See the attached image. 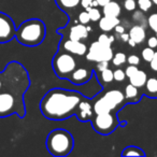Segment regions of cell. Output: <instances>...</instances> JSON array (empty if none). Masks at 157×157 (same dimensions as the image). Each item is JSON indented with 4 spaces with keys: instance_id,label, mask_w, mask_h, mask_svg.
I'll return each mask as SVG.
<instances>
[{
    "instance_id": "f35d334b",
    "label": "cell",
    "mask_w": 157,
    "mask_h": 157,
    "mask_svg": "<svg viewBox=\"0 0 157 157\" xmlns=\"http://www.w3.org/2000/svg\"><path fill=\"white\" fill-rule=\"evenodd\" d=\"M114 30H115L116 33H120V35H121V33H125V27L123 26V25H120V24H118V25H116V26H115V28H114Z\"/></svg>"
},
{
    "instance_id": "7a4b0ae2",
    "label": "cell",
    "mask_w": 157,
    "mask_h": 157,
    "mask_svg": "<svg viewBox=\"0 0 157 157\" xmlns=\"http://www.w3.org/2000/svg\"><path fill=\"white\" fill-rule=\"evenodd\" d=\"M46 35L45 24L41 20L31 18L18 26L15 33V39L22 45L38 46L44 41Z\"/></svg>"
},
{
    "instance_id": "ba28073f",
    "label": "cell",
    "mask_w": 157,
    "mask_h": 157,
    "mask_svg": "<svg viewBox=\"0 0 157 157\" xmlns=\"http://www.w3.org/2000/svg\"><path fill=\"white\" fill-rule=\"evenodd\" d=\"M112 58H113V51L111 46L102 45L98 41H95L90 44L87 54H86V59L90 61H95V63L103 60L110 61Z\"/></svg>"
},
{
    "instance_id": "5b68a950",
    "label": "cell",
    "mask_w": 157,
    "mask_h": 157,
    "mask_svg": "<svg viewBox=\"0 0 157 157\" xmlns=\"http://www.w3.org/2000/svg\"><path fill=\"white\" fill-rule=\"evenodd\" d=\"M125 100V95L118 90H108L94 105V112L96 114L110 113L115 110Z\"/></svg>"
},
{
    "instance_id": "d4e9b609",
    "label": "cell",
    "mask_w": 157,
    "mask_h": 157,
    "mask_svg": "<svg viewBox=\"0 0 157 157\" xmlns=\"http://www.w3.org/2000/svg\"><path fill=\"white\" fill-rule=\"evenodd\" d=\"M112 60H113V65L114 66H122L123 63H126L127 57H126V55H125V53L118 52V53H116V54L114 55V57L112 58Z\"/></svg>"
},
{
    "instance_id": "8d00e7d4",
    "label": "cell",
    "mask_w": 157,
    "mask_h": 157,
    "mask_svg": "<svg viewBox=\"0 0 157 157\" xmlns=\"http://www.w3.org/2000/svg\"><path fill=\"white\" fill-rule=\"evenodd\" d=\"M147 45L152 48H157V37H150L147 40Z\"/></svg>"
},
{
    "instance_id": "836d02e7",
    "label": "cell",
    "mask_w": 157,
    "mask_h": 157,
    "mask_svg": "<svg viewBox=\"0 0 157 157\" xmlns=\"http://www.w3.org/2000/svg\"><path fill=\"white\" fill-rule=\"evenodd\" d=\"M127 61H128L129 65L138 66L140 63V58L137 56V55H130V56L127 58Z\"/></svg>"
},
{
    "instance_id": "8992f818",
    "label": "cell",
    "mask_w": 157,
    "mask_h": 157,
    "mask_svg": "<svg viewBox=\"0 0 157 157\" xmlns=\"http://www.w3.org/2000/svg\"><path fill=\"white\" fill-rule=\"evenodd\" d=\"M76 68V60L70 53H58L53 59V69L58 78H68Z\"/></svg>"
},
{
    "instance_id": "ab89813d",
    "label": "cell",
    "mask_w": 157,
    "mask_h": 157,
    "mask_svg": "<svg viewBox=\"0 0 157 157\" xmlns=\"http://www.w3.org/2000/svg\"><path fill=\"white\" fill-rule=\"evenodd\" d=\"M129 39V33H121V40L124 42H127Z\"/></svg>"
},
{
    "instance_id": "f1b7e54d",
    "label": "cell",
    "mask_w": 157,
    "mask_h": 157,
    "mask_svg": "<svg viewBox=\"0 0 157 157\" xmlns=\"http://www.w3.org/2000/svg\"><path fill=\"white\" fill-rule=\"evenodd\" d=\"M147 25L154 33H157V13H153L148 16Z\"/></svg>"
},
{
    "instance_id": "d590c367",
    "label": "cell",
    "mask_w": 157,
    "mask_h": 157,
    "mask_svg": "<svg viewBox=\"0 0 157 157\" xmlns=\"http://www.w3.org/2000/svg\"><path fill=\"white\" fill-rule=\"evenodd\" d=\"M150 67L153 71H157V52H155L152 60L150 61Z\"/></svg>"
},
{
    "instance_id": "44dd1931",
    "label": "cell",
    "mask_w": 157,
    "mask_h": 157,
    "mask_svg": "<svg viewBox=\"0 0 157 157\" xmlns=\"http://www.w3.org/2000/svg\"><path fill=\"white\" fill-rule=\"evenodd\" d=\"M132 20L135 21L136 23H137L138 25H141V26L145 27L146 25H147V20L145 18V16H144L143 14V11H135L132 14Z\"/></svg>"
},
{
    "instance_id": "e575fe53",
    "label": "cell",
    "mask_w": 157,
    "mask_h": 157,
    "mask_svg": "<svg viewBox=\"0 0 157 157\" xmlns=\"http://www.w3.org/2000/svg\"><path fill=\"white\" fill-rule=\"evenodd\" d=\"M107 68H109V61L103 60V61H99V63H97V70H98V71L101 72L105 69H107Z\"/></svg>"
},
{
    "instance_id": "ac0fdd59",
    "label": "cell",
    "mask_w": 157,
    "mask_h": 157,
    "mask_svg": "<svg viewBox=\"0 0 157 157\" xmlns=\"http://www.w3.org/2000/svg\"><path fill=\"white\" fill-rule=\"evenodd\" d=\"M122 156H139L143 157L145 156V153L137 146H127L122 152Z\"/></svg>"
},
{
    "instance_id": "f6af8a7d",
    "label": "cell",
    "mask_w": 157,
    "mask_h": 157,
    "mask_svg": "<svg viewBox=\"0 0 157 157\" xmlns=\"http://www.w3.org/2000/svg\"><path fill=\"white\" fill-rule=\"evenodd\" d=\"M156 37H157V33H156Z\"/></svg>"
},
{
    "instance_id": "6da1fadb",
    "label": "cell",
    "mask_w": 157,
    "mask_h": 157,
    "mask_svg": "<svg viewBox=\"0 0 157 157\" xmlns=\"http://www.w3.org/2000/svg\"><path fill=\"white\" fill-rule=\"evenodd\" d=\"M85 97L74 90L53 88L48 90L40 101V110L44 117L61 121L75 115L78 103Z\"/></svg>"
},
{
    "instance_id": "8fae6325",
    "label": "cell",
    "mask_w": 157,
    "mask_h": 157,
    "mask_svg": "<svg viewBox=\"0 0 157 157\" xmlns=\"http://www.w3.org/2000/svg\"><path fill=\"white\" fill-rule=\"evenodd\" d=\"M69 81L76 85H81L85 82L90 81V71L86 68H75L71 74L69 75Z\"/></svg>"
},
{
    "instance_id": "83f0119b",
    "label": "cell",
    "mask_w": 157,
    "mask_h": 157,
    "mask_svg": "<svg viewBox=\"0 0 157 157\" xmlns=\"http://www.w3.org/2000/svg\"><path fill=\"white\" fill-rule=\"evenodd\" d=\"M142 58L144 59V60L146 61V63H150L151 60H152L153 56H154L155 52H154V48H150V46H147V48H143V51H142Z\"/></svg>"
},
{
    "instance_id": "4316f807",
    "label": "cell",
    "mask_w": 157,
    "mask_h": 157,
    "mask_svg": "<svg viewBox=\"0 0 157 157\" xmlns=\"http://www.w3.org/2000/svg\"><path fill=\"white\" fill-rule=\"evenodd\" d=\"M137 5L139 7V9L143 12H147L148 10L152 8L153 6V1L152 0H138Z\"/></svg>"
},
{
    "instance_id": "277c9868",
    "label": "cell",
    "mask_w": 157,
    "mask_h": 157,
    "mask_svg": "<svg viewBox=\"0 0 157 157\" xmlns=\"http://www.w3.org/2000/svg\"><path fill=\"white\" fill-rule=\"evenodd\" d=\"M12 114H17L20 117L25 116L24 95L15 93L0 94V117H7Z\"/></svg>"
},
{
    "instance_id": "603a6c76",
    "label": "cell",
    "mask_w": 157,
    "mask_h": 157,
    "mask_svg": "<svg viewBox=\"0 0 157 157\" xmlns=\"http://www.w3.org/2000/svg\"><path fill=\"white\" fill-rule=\"evenodd\" d=\"M85 10L90 14V22H99V20L101 18V12L96 7H88Z\"/></svg>"
},
{
    "instance_id": "5bb4252c",
    "label": "cell",
    "mask_w": 157,
    "mask_h": 157,
    "mask_svg": "<svg viewBox=\"0 0 157 157\" xmlns=\"http://www.w3.org/2000/svg\"><path fill=\"white\" fill-rule=\"evenodd\" d=\"M120 24V20L118 17H112V16H105L103 15V17H101L99 20V28L105 33H109L112 31L115 28L116 25Z\"/></svg>"
},
{
    "instance_id": "1f68e13d",
    "label": "cell",
    "mask_w": 157,
    "mask_h": 157,
    "mask_svg": "<svg viewBox=\"0 0 157 157\" xmlns=\"http://www.w3.org/2000/svg\"><path fill=\"white\" fill-rule=\"evenodd\" d=\"M124 8L126 11H135L136 8H137V1L136 0H125Z\"/></svg>"
},
{
    "instance_id": "60d3db41",
    "label": "cell",
    "mask_w": 157,
    "mask_h": 157,
    "mask_svg": "<svg viewBox=\"0 0 157 157\" xmlns=\"http://www.w3.org/2000/svg\"><path fill=\"white\" fill-rule=\"evenodd\" d=\"M97 2H98V5L100 6V7H103V6H105L107 3H109L111 0H96Z\"/></svg>"
},
{
    "instance_id": "9a60e30c",
    "label": "cell",
    "mask_w": 157,
    "mask_h": 157,
    "mask_svg": "<svg viewBox=\"0 0 157 157\" xmlns=\"http://www.w3.org/2000/svg\"><path fill=\"white\" fill-rule=\"evenodd\" d=\"M129 38L135 40L137 44H140L145 40L146 33H145V27L141 26V25H136L132 26L129 30Z\"/></svg>"
},
{
    "instance_id": "7402d4cb",
    "label": "cell",
    "mask_w": 157,
    "mask_h": 157,
    "mask_svg": "<svg viewBox=\"0 0 157 157\" xmlns=\"http://www.w3.org/2000/svg\"><path fill=\"white\" fill-rule=\"evenodd\" d=\"M138 96V87L129 83L125 87V98L126 99H133Z\"/></svg>"
},
{
    "instance_id": "2e32d148",
    "label": "cell",
    "mask_w": 157,
    "mask_h": 157,
    "mask_svg": "<svg viewBox=\"0 0 157 157\" xmlns=\"http://www.w3.org/2000/svg\"><path fill=\"white\" fill-rule=\"evenodd\" d=\"M103 15L112 16V17H118L121 15V6L116 1H110L105 6L102 7Z\"/></svg>"
},
{
    "instance_id": "52a82bcc",
    "label": "cell",
    "mask_w": 157,
    "mask_h": 157,
    "mask_svg": "<svg viewBox=\"0 0 157 157\" xmlns=\"http://www.w3.org/2000/svg\"><path fill=\"white\" fill-rule=\"evenodd\" d=\"M92 124L95 131H97L100 135L107 136L112 133L117 128L120 122H118L116 114H112L110 112V113L96 114V116L92 120Z\"/></svg>"
},
{
    "instance_id": "f546056e",
    "label": "cell",
    "mask_w": 157,
    "mask_h": 157,
    "mask_svg": "<svg viewBox=\"0 0 157 157\" xmlns=\"http://www.w3.org/2000/svg\"><path fill=\"white\" fill-rule=\"evenodd\" d=\"M113 78L115 81L117 82H123L126 78V73L124 70L122 69H116L115 71H113Z\"/></svg>"
},
{
    "instance_id": "ffe728a7",
    "label": "cell",
    "mask_w": 157,
    "mask_h": 157,
    "mask_svg": "<svg viewBox=\"0 0 157 157\" xmlns=\"http://www.w3.org/2000/svg\"><path fill=\"white\" fill-rule=\"evenodd\" d=\"M145 87L147 93L151 96H155L157 95V78H150L146 81Z\"/></svg>"
},
{
    "instance_id": "bcb514c9",
    "label": "cell",
    "mask_w": 157,
    "mask_h": 157,
    "mask_svg": "<svg viewBox=\"0 0 157 157\" xmlns=\"http://www.w3.org/2000/svg\"><path fill=\"white\" fill-rule=\"evenodd\" d=\"M152 1H153V0H152Z\"/></svg>"
},
{
    "instance_id": "4fadbf2b",
    "label": "cell",
    "mask_w": 157,
    "mask_h": 157,
    "mask_svg": "<svg viewBox=\"0 0 157 157\" xmlns=\"http://www.w3.org/2000/svg\"><path fill=\"white\" fill-rule=\"evenodd\" d=\"M88 33H90V31L87 30V26L80 23V24L74 25V26H72L71 28H70L69 39L81 41V40L87 39Z\"/></svg>"
},
{
    "instance_id": "d6986e66",
    "label": "cell",
    "mask_w": 157,
    "mask_h": 157,
    "mask_svg": "<svg viewBox=\"0 0 157 157\" xmlns=\"http://www.w3.org/2000/svg\"><path fill=\"white\" fill-rule=\"evenodd\" d=\"M57 5L63 10H71L81 5V0H56Z\"/></svg>"
},
{
    "instance_id": "30bf717a",
    "label": "cell",
    "mask_w": 157,
    "mask_h": 157,
    "mask_svg": "<svg viewBox=\"0 0 157 157\" xmlns=\"http://www.w3.org/2000/svg\"><path fill=\"white\" fill-rule=\"evenodd\" d=\"M63 48L66 52L72 55H78V56H83L87 52V45L83 42L78 41V40H66L63 43Z\"/></svg>"
},
{
    "instance_id": "cb8c5ba5",
    "label": "cell",
    "mask_w": 157,
    "mask_h": 157,
    "mask_svg": "<svg viewBox=\"0 0 157 157\" xmlns=\"http://www.w3.org/2000/svg\"><path fill=\"white\" fill-rule=\"evenodd\" d=\"M115 41V38L113 36H108L105 33H101L98 38V42L101 43L102 45H105V46H111V44Z\"/></svg>"
},
{
    "instance_id": "484cf974",
    "label": "cell",
    "mask_w": 157,
    "mask_h": 157,
    "mask_svg": "<svg viewBox=\"0 0 157 157\" xmlns=\"http://www.w3.org/2000/svg\"><path fill=\"white\" fill-rule=\"evenodd\" d=\"M100 76H101L102 82H105V83H111V82L114 80L113 71H112L111 69H109V68H107V69H105L103 71H101Z\"/></svg>"
},
{
    "instance_id": "b9f144b4",
    "label": "cell",
    "mask_w": 157,
    "mask_h": 157,
    "mask_svg": "<svg viewBox=\"0 0 157 157\" xmlns=\"http://www.w3.org/2000/svg\"><path fill=\"white\" fill-rule=\"evenodd\" d=\"M127 42H128V44L131 46V48H135V46L137 45V43H136V42H135V40H132V39H131V38H129L128 41H127Z\"/></svg>"
},
{
    "instance_id": "3957f363",
    "label": "cell",
    "mask_w": 157,
    "mask_h": 157,
    "mask_svg": "<svg viewBox=\"0 0 157 157\" xmlns=\"http://www.w3.org/2000/svg\"><path fill=\"white\" fill-rule=\"evenodd\" d=\"M45 144L51 155L56 157H65L73 150L74 140L69 131L58 128L48 133Z\"/></svg>"
},
{
    "instance_id": "4dcf8cb0",
    "label": "cell",
    "mask_w": 157,
    "mask_h": 157,
    "mask_svg": "<svg viewBox=\"0 0 157 157\" xmlns=\"http://www.w3.org/2000/svg\"><path fill=\"white\" fill-rule=\"evenodd\" d=\"M78 22L83 25H87L88 23L90 22V14H88L87 11H83L78 14Z\"/></svg>"
},
{
    "instance_id": "7bdbcfd3",
    "label": "cell",
    "mask_w": 157,
    "mask_h": 157,
    "mask_svg": "<svg viewBox=\"0 0 157 157\" xmlns=\"http://www.w3.org/2000/svg\"><path fill=\"white\" fill-rule=\"evenodd\" d=\"M1 84H2V72H0V88H1Z\"/></svg>"
},
{
    "instance_id": "74e56055",
    "label": "cell",
    "mask_w": 157,
    "mask_h": 157,
    "mask_svg": "<svg viewBox=\"0 0 157 157\" xmlns=\"http://www.w3.org/2000/svg\"><path fill=\"white\" fill-rule=\"evenodd\" d=\"M93 1H94V0H81V6L84 9H87L88 7H92Z\"/></svg>"
},
{
    "instance_id": "d6a6232c",
    "label": "cell",
    "mask_w": 157,
    "mask_h": 157,
    "mask_svg": "<svg viewBox=\"0 0 157 157\" xmlns=\"http://www.w3.org/2000/svg\"><path fill=\"white\" fill-rule=\"evenodd\" d=\"M138 68H137V66H135V65H129L128 67L125 69V73H126V76L127 78H130L131 76L133 75V74L136 73V72L138 71Z\"/></svg>"
},
{
    "instance_id": "7c38bea8",
    "label": "cell",
    "mask_w": 157,
    "mask_h": 157,
    "mask_svg": "<svg viewBox=\"0 0 157 157\" xmlns=\"http://www.w3.org/2000/svg\"><path fill=\"white\" fill-rule=\"evenodd\" d=\"M75 115L82 122H86V121L90 120L93 117V107L86 98H84L81 102L78 103V108Z\"/></svg>"
},
{
    "instance_id": "ee69618b",
    "label": "cell",
    "mask_w": 157,
    "mask_h": 157,
    "mask_svg": "<svg viewBox=\"0 0 157 157\" xmlns=\"http://www.w3.org/2000/svg\"><path fill=\"white\" fill-rule=\"evenodd\" d=\"M87 30H88V31H90V30H92V27L87 26Z\"/></svg>"
},
{
    "instance_id": "9c48e42d",
    "label": "cell",
    "mask_w": 157,
    "mask_h": 157,
    "mask_svg": "<svg viewBox=\"0 0 157 157\" xmlns=\"http://www.w3.org/2000/svg\"><path fill=\"white\" fill-rule=\"evenodd\" d=\"M16 27L13 20L7 14L0 12V43H7L15 38Z\"/></svg>"
},
{
    "instance_id": "e0dca14e",
    "label": "cell",
    "mask_w": 157,
    "mask_h": 157,
    "mask_svg": "<svg viewBox=\"0 0 157 157\" xmlns=\"http://www.w3.org/2000/svg\"><path fill=\"white\" fill-rule=\"evenodd\" d=\"M129 81H130V83L132 84V85H135L136 87L140 88L145 85L146 81H147V75H146L145 72L142 71V70H138V71L129 78Z\"/></svg>"
}]
</instances>
